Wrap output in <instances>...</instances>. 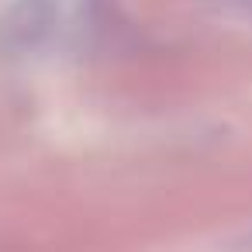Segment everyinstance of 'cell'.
Here are the masks:
<instances>
[{
	"mask_svg": "<svg viewBox=\"0 0 252 252\" xmlns=\"http://www.w3.org/2000/svg\"><path fill=\"white\" fill-rule=\"evenodd\" d=\"M52 25H56V7L49 0H21L4 21V42L18 52H32L52 35Z\"/></svg>",
	"mask_w": 252,
	"mask_h": 252,
	"instance_id": "cell-1",
	"label": "cell"
}]
</instances>
